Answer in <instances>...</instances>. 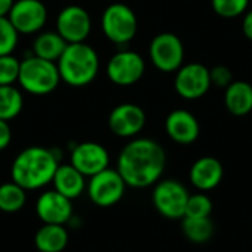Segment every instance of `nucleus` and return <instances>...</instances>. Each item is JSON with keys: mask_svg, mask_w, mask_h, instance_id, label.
I'll return each instance as SVG.
<instances>
[{"mask_svg": "<svg viewBox=\"0 0 252 252\" xmlns=\"http://www.w3.org/2000/svg\"><path fill=\"white\" fill-rule=\"evenodd\" d=\"M167 164L164 148L154 139L139 137L130 140L120 152L117 171L127 188L145 189L159 182Z\"/></svg>", "mask_w": 252, "mask_h": 252, "instance_id": "f257e3e1", "label": "nucleus"}, {"mask_svg": "<svg viewBox=\"0 0 252 252\" xmlns=\"http://www.w3.org/2000/svg\"><path fill=\"white\" fill-rule=\"evenodd\" d=\"M59 165V157L53 149L30 146L21 151L10 167L12 182L25 190H37L52 183Z\"/></svg>", "mask_w": 252, "mask_h": 252, "instance_id": "f03ea898", "label": "nucleus"}, {"mask_svg": "<svg viewBox=\"0 0 252 252\" xmlns=\"http://www.w3.org/2000/svg\"><path fill=\"white\" fill-rule=\"evenodd\" d=\"M61 81L71 87L90 84L99 72V56L87 43H71L56 62Z\"/></svg>", "mask_w": 252, "mask_h": 252, "instance_id": "7ed1b4c3", "label": "nucleus"}, {"mask_svg": "<svg viewBox=\"0 0 252 252\" xmlns=\"http://www.w3.org/2000/svg\"><path fill=\"white\" fill-rule=\"evenodd\" d=\"M61 81L56 62H50L37 56H28L21 62L18 83L31 94L44 96L52 93Z\"/></svg>", "mask_w": 252, "mask_h": 252, "instance_id": "20e7f679", "label": "nucleus"}, {"mask_svg": "<svg viewBox=\"0 0 252 252\" xmlns=\"http://www.w3.org/2000/svg\"><path fill=\"white\" fill-rule=\"evenodd\" d=\"M100 27L108 40L115 44H127L137 32V18L130 6L112 3L103 10Z\"/></svg>", "mask_w": 252, "mask_h": 252, "instance_id": "39448f33", "label": "nucleus"}, {"mask_svg": "<svg viewBox=\"0 0 252 252\" xmlns=\"http://www.w3.org/2000/svg\"><path fill=\"white\" fill-rule=\"evenodd\" d=\"M189 195V190L182 182L165 179L155 183L152 204L162 217L168 220H182L185 217Z\"/></svg>", "mask_w": 252, "mask_h": 252, "instance_id": "423d86ee", "label": "nucleus"}, {"mask_svg": "<svg viewBox=\"0 0 252 252\" xmlns=\"http://www.w3.org/2000/svg\"><path fill=\"white\" fill-rule=\"evenodd\" d=\"M126 189L127 185L123 180L121 174L117 171V168L109 167L89 177L86 186L89 199L100 208H109L118 204L123 199Z\"/></svg>", "mask_w": 252, "mask_h": 252, "instance_id": "0eeeda50", "label": "nucleus"}, {"mask_svg": "<svg viewBox=\"0 0 252 252\" xmlns=\"http://www.w3.org/2000/svg\"><path fill=\"white\" fill-rule=\"evenodd\" d=\"M149 58L157 69L176 72L185 59V46L179 35L173 32L157 34L149 44Z\"/></svg>", "mask_w": 252, "mask_h": 252, "instance_id": "6e6552de", "label": "nucleus"}, {"mask_svg": "<svg viewBox=\"0 0 252 252\" xmlns=\"http://www.w3.org/2000/svg\"><path fill=\"white\" fill-rule=\"evenodd\" d=\"M211 87L210 69L198 62L182 65L176 71L174 89L177 94L188 100H195L208 93Z\"/></svg>", "mask_w": 252, "mask_h": 252, "instance_id": "1a4fd4ad", "label": "nucleus"}, {"mask_svg": "<svg viewBox=\"0 0 252 252\" xmlns=\"http://www.w3.org/2000/svg\"><path fill=\"white\" fill-rule=\"evenodd\" d=\"M106 74L115 86H133L145 74V61L133 50H120L109 59Z\"/></svg>", "mask_w": 252, "mask_h": 252, "instance_id": "9d476101", "label": "nucleus"}, {"mask_svg": "<svg viewBox=\"0 0 252 252\" xmlns=\"http://www.w3.org/2000/svg\"><path fill=\"white\" fill-rule=\"evenodd\" d=\"M7 19L18 34H35L47 21V7L41 0H15Z\"/></svg>", "mask_w": 252, "mask_h": 252, "instance_id": "9b49d317", "label": "nucleus"}, {"mask_svg": "<svg viewBox=\"0 0 252 252\" xmlns=\"http://www.w3.org/2000/svg\"><path fill=\"white\" fill-rule=\"evenodd\" d=\"M92 30L89 12L77 4L63 7L56 18V31L68 43H83Z\"/></svg>", "mask_w": 252, "mask_h": 252, "instance_id": "f8f14e48", "label": "nucleus"}, {"mask_svg": "<svg viewBox=\"0 0 252 252\" xmlns=\"http://www.w3.org/2000/svg\"><path fill=\"white\" fill-rule=\"evenodd\" d=\"M84 177H92L109 167V152L96 142H83L72 148L71 162Z\"/></svg>", "mask_w": 252, "mask_h": 252, "instance_id": "ddd939ff", "label": "nucleus"}, {"mask_svg": "<svg viewBox=\"0 0 252 252\" xmlns=\"http://www.w3.org/2000/svg\"><path fill=\"white\" fill-rule=\"evenodd\" d=\"M146 124L145 111L136 103H121L117 105L108 118L109 130L118 137H134L137 136Z\"/></svg>", "mask_w": 252, "mask_h": 252, "instance_id": "4468645a", "label": "nucleus"}, {"mask_svg": "<svg viewBox=\"0 0 252 252\" xmlns=\"http://www.w3.org/2000/svg\"><path fill=\"white\" fill-rule=\"evenodd\" d=\"M35 213L43 224H66L72 219V201L55 189L43 192L35 202Z\"/></svg>", "mask_w": 252, "mask_h": 252, "instance_id": "2eb2a0df", "label": "nucleus"}, {"mask_svg": "<svg viewBox=\"0 0 252 252\" xmlns=\"http://www.w3.org/2000/svg\"><path fill=\"white\" fill-rule=\"evenodd\" d=\"M165 131L173 142L179 145H192L198 140L201 127L192 112L186 109H176L165 118Z\"/></svg>", "mask_w": 252, "mask_h": 252, "instance_id": "dca6fc26", "label": "nucleus"}, {"mask_svg": "<svg viewBox=\"0 0 252 252\" xmlns=\"http://www.w3.org/2000/svg\"><path fill=\"white\" fill-rule=\"evenodd\" d=\"M224 176L223 164L214 157H202L196 159L189 170V182L199 192L216 189Z\"/></svg>", "mask_w": 252, "mask_h": 252, "instance_id": "f3484780", "label": "nucleus"}, {"mask_svg": "<svg viewBox=\"0 0 252 252\" xmlns=\"http://www.w3.org/2000/svg\"><path fill=\"white\" fill-rule=\"evenodd\" d=\"M52 185L56 192L72 201L86 190L87 182L86 177L71 164H59L53 174Z\"/></svg>", "mask_w": 252, "mask_h": 252, "instance_id": "a211bd4d", "label": "nucleus"}, {"mask_svg": "<svg viewBox=\"0 0 252 252\" xmlns=\"http://www.w3.org/2000/svg\"><path fill=\"white\" fill-rule=\"evenodd\" d=\"M224 106L235 117L248 115L252 111V86L247 81H232L226 87Z\"/></svg>", "mask_w": 252, "mask_h": 252, "instance_id": "6ab92c4d", "label": "nucleus"}, {"mask_svg": "<svg viewBox=\"0 0 252 252\" xmlns=\"http://www.w3.org/2000/svg\"><path fill=\"white\" fill-rule=\"evenodd\" d=\"M68 239V230L63 224H43L35 232L34 245L40 252H62Z\"/></svg>", "mask_w": 252, "mask_h": 252, "instance_id": "aec40b11", "label": "nucleus"}, {"mask_svg": "<svg viewBox=\"0 0 252 252\" xmlns=\"http://www.w3.org/2000/svg\"><path fill=\"white\" fill-rule=\"evenodd\" d=\"M66 46L68 43L59 35L58 31H44V32H40L34 38L32 53L37 58H41L50 62H58V59L62 56Z\"/></svg>", "mask_w": 252, "mask_h": 252, "instance_id": "412c9836", "label": "nucleus"}, {"mask_svg": "<svg viewBox=\"0 0 252 252\" xmlns=\"http://www.w3.org/2000/svg\"><path fill=\"white\" fill-rule=\"evenodd\" d=\"M182 232L188 241L192 244H205L214 235V223L210 217L204 219H192L183 217L182 219Z\"/></svg>", "mask_w": 252, "mask_h": 252, "instance_id": "4be33fe9", "label": "nucleus"}, {"mask_svg": "<svg viewBox=\"0 0 252 252\" xmlns=\"http://www.w3.org/2000/svg\"><path fill=\"white\" fill-rule=\"evenodd\" d=\"M27 202V190L15 182L0 185V211L13 214L24 208Z\"/></svg>", "mask_w": 252, "mask_h": 252, "instance_id": "5701e85b", "label": "nucleus"}, {"mask_svg": "<svg viewBox=\"0 0 252 252\" xmlns=\"http://www.w3.org/2000/svg\"><path fill=\"white\" fill-rule=\"evenodd\" d=\"M24 108V97L13 86H0V120L16 118Z\"/></svg>", "mask_w": 252, "mask_h": 252, "instance_id": "b1692460", "label": "nucleus"}, {"mask_svg": "<svg viewBox=\"0 0 252 252\" xmlns=\"http://www.w3.org/2000/svg\"><path fill=\"white\" fill-rule=\"evenodd\" d=\"M211 213H213V201L205 192H198L195 195H189L185 217L204 219V217H210Z\"/></svg>", "mask_w": 252, "mask_h": 252, "instance_id": "393cba45", "label": "nucleus"}, {"mask_svg": "<svg viewBox=\"0 0 252 252\" xmlns=\"http://www.w3.org/2000/svg\"><path fill=\"white\" fill-rule=\"evenodd\" d=\"M250 0H211L213 10L223 18H236L248 10Z\"/></svg>", "mask_w": 252, "mask_h": 252, "instance_id": "a878e982", "label": "nucleus"}, {"mask_svg": "<svg viewBox=\"0 0 252 252\" xmlns=\"http://www.w3.org/2000/svg\"><path fill=\"white\" fill-rule=\"evenodd\" d=\"M18 31L10 24L7 16H0V56L10 55L18 44Z\"/></svg>", "mask_w": 252, "mask_h": 252, "instance_id": "bb28decb", "label": "nucleus"}, {"mask_svg": "<svg viewBox=\"0 0 252 252\" xmlns=\"http://www.w3.org/2000/svg\"><path fill=\"white\" fill-rule=\"evenodd\" d=\"M21 62L10 55L0 56V86H13L18 81Z\"/></svg>", "mask_w": 252, "mask_h": 252, "instance_id": "cd10ccee", "label": "nucleus"}, {"mask_svg": "<svg viewBox=\"0 0 252 252\" xmlns=\"http://www.w3.org/2000/svg\"><path fill=\"white\" fill-rule=\"evenodd\" d=\"M210 80H211V86L226 89L233 81V75H232V71L227 66L217 65V66L210 69Z\"/></svg>", "mask_w": 252, "mask_h": 252, "instance_id": "c85d7f7f", "label": "nucleus"}, {"mask_svg": "<svg viewBox=\"0 0 252 252\" xmlns=\"http://www.w3.org/2000/svg\"><path fill=\"white\" fill-rule=\"evenodd\" d=\"M12 140V130L9 127V121L0 120V151L6 149Z\"/></svg>", "mask_w": 252, "mask_h": 252, "instance_id": "c756f323", "label": "nucleus"}, {"mask_svg": "<svg viewBox=\"0 0 252 252\" xmlns=\"http://www.w3.org/2000/svg\"><path fill=\"white\" fill-rule=\"evenodd\" d=\"M242 31L247 35V38L252 40V9L247 10L244 15V21H242Z\"/></svg>", "mask_w": 252, "mask_h": 252, "instance_id": "7c9ffc66", "label": "nucleus"}, {"mask_svg": "<svg viewBox=\"0 0 252 252\" xmlns=\"http://www.w3.org/2000/svg\"><path fill=\"white\" fill-rule=\"evenodd\" d=\"M15 0H0V16H7Z\"/></svg>", "mask_w": 252, "mask_h": 252, "instance_id": "2f4dec72", "label": "nucleus"}]
</instances>
